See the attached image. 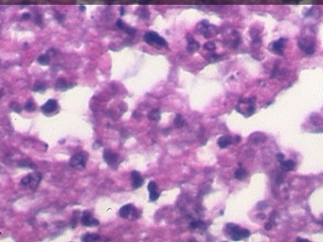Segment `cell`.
<instances>
[{
    "mask_svg": "<svg viewBox=\"0 0 323 242\" xmlns=\"http://www.w3.org/2000/svg\"><path fill=\"white\" fill-rule=\"evenodd\" d=\"M88 160V154L85 151H81L74 154V155L70 158L69 165L71 167L77 170H84L86 167V163Z\"/></svg>",
    "mask_w": 323,
    "mask_h": 242,
    "instance_id": "1",
    "label": "cell"
},
{
    "mask_svg": "<svg viewBox=\"0 0 323 242\" xmlns=\"http://www.w3.org/2000/svg\"><path fill=\"white\" fill-rule=\"evenodd\" d=\"M143 39H144V41L148 45L156 46V48H166L168 45L167 42L162 36H160L159 34H157L156 32H153V31L146 32L144 34V36H143Z\"/></svg>",
    "mask_w": 323,
    "mask_h": 242,
    "instance_id": "2",
    "label": "cell"
},
{
    "mask_svg": "<svg viewBox=\"0 0 323 242\" xmlns=\"http://www.w3.org/2000/svg\"><path fill=\"white\" fill-rule=\"evenodd\" d=\"M41 180H42V174L39 172H35L24 177L21 180V184L24 186H29L32 189H35L39 185Z\"/></svg>",
    "mask_w": 323,
    "mask_h": 242,
    "instance_id": "3",
    "label": "cell"
},
{
    "mask_svg": "<svg viewBox=\"0 0 323 242\" xmlns=\"http://www.w3.org/2000/svg\"><path fill=\"white\" fill-rule=\"evenodd\" d=\"M298 45L307 55H312L315 52V42L310 37H300L298 41Z\"/></svg>",
    "mask_w": 323,
    "mask_h": 242,
    "instance_id": "4",
    "label": "cell"
},
{
    "mask_svg": "<svg viewBox=\"0 0 323 242\" xmlns=\"http://www.w3.org/2000/svg\"><path fill=\"white\" fill-rule=\"evenodd\" d=\"M198 27L200 28V31L199 32L201 33L205 38L208 39L214 34L215 27L209 24V22L208 21V20H202V21L199 23Z\"/></svg>",
    "mask_w": 323,
    "mask_h": 242,
    "instance_id": "5",
    "label": "cell"
},
{
    "mask_svg": "<svg viewBox=\"0 0 323 242\" xmlns=\"http://www.w3.org/2000/svg\"><path fill=\"white\" fill-rule=\"evenodd\" d=\"M225 231H227V233L231 236V238L233 240H240V239L244 238L243 233H242L243 229H241L239 226L235 225L233 223H228L225 225Z\"/></svg>",
    "mask_w": 323,
    "mask_h": 242,
    "instance_id": "6",
    "label": "cell"
},
{
    "mask_svg": "<svg viewBox=\"0 0 323 242\" xmlns=\"http://www.w3.org/2000/svg\"><path fill=\"white\" fill-rule=\"evenodd\" d=\"M286 43H287L286 38H280L279 40L274 41V42L270 45V49L272 50L275 54L283 55Z\"/></svg>",
    "mask_w": 323,
    "mask_h": 242,
    "instance_id": "7",
    "label": "cell"
},
{
    "mask_svg": "<svg viewBox=\"0 0 323 242\" xmlns=\"http://www.w3.org/2000/svg\"><path fill=\"white\" fill-rule=\"evenodd\" d=\"M81 223L87 227H92V226H98L100 224L99 220L96 219L93 215L89 211H84L83 213V218H81Z\"/></svg>",
    "mask_w": 323,
    "mask_h": 242,
    "instance_id": "8",
    "label": "cell"
},
{
    "mask_svg": "<svg viewBox=\"0 0 323 242\" xmlns=\"http://www.w3.org/2000/svg\"><path fill=\"white\" fill-rule=\"evenodd\" d=\"M58 108V102L55 99H48L46 103L41 107V110L44 113V114H51L56 111V109Z\"/></svg>",
    "mask_w": 323,
    "mask_h": 242,
    "instance_id": "9",
    "label": "cell"
},
{
    "mask_svg": "<svg viewBox=\"0 0 323 242\" xmlns=\"http://www.w3.org/2000/svg\"><path fill=\"white\" fill-rule=\"evenodd\" d=\"M104 159L106 164H108L109 166H113L119 161V155L109 150H105L104 151Z\"/></svg>",
    "mask_w": 323,
    "mask_h": 242,
    "instance_id": "10",
    "label": "cell"
},
{
    "mask_svg": "<svg viewBox=\"0 0 323 242\" xmlns=\"http://www.w3.org/2000/svg\"><path fill=\"white\" fill-rule=\"evenodd\" d=\"M131 179H132V186H133V188H135V189H137V188H139L140 186H142L143 182H144V180H143L141 174L138 171H136V170L132 171Z\"/></svg>",
    "mask_w": 323,
    "mask_h": 242,
    "instance_id": "11",
    "label": "cell"
},
{
    "mask_svg": "<svg viewBox=\"0 0 323 242\" xmlns=\"http://www.w3.org/2000/svg\"><path fill=\"white\" fill-rule=\"evenodd\" d=\"M148 190H149L150 193V200L151 202H156L160 196V192L157 190V185L156 182L151 181L148 184Z\"/></svg>",
    "mask_w": 323,
    "mask_h": 242,
    "instance_id": "12",
    "label": "cell"
},
{
    "mask_svg": "<svg viewBox=\"0 0 323 242\" xmlns=\"http://www.w3.org/2000/svg\"><path fill=\"white\" fill-rule=\"evenodd\" d=\"M187 43H188L187 50H188V52H189V53L195 52V51H197L199 49V48H200V44L191 35L187 36Z\"/></svg>",
    "mask_w": 323,
    "mask_h": 242,
    "instance_id": "13",
    "label": "cell"
},
{
    "mask_svg": "<svg viewBox=\"0 0 323 242\" xmlns=\"http://www.w3.org/2000/svg\"><path fill=\"white\" fill-rule=\"evenodd\" d=\"M75 86V84H69L68 81H66L64 79H59L57 80V82H56L55 84V89L57 91H62V92H65L68 89H70V88H73V87Z\"/></svg>",
    "mask_w": 323,
    "mask_h": 242,
    "instance_id": "14",
    "label": "cell"
},
{
    "mask_svg": "<svg viewBox=\"0 0 323 242\" xmlns=\"http://www.w3.org/2000/svg\"><path fill=\"white\" fill-rule=\"evenodd\" d=\"M117 28H119L120 29H121V30H123V31H125L127 34H129V35H134L135 33H136V31H137V30L135 29H133V28H131V27H129V26H128V25H126L123 21H122V20H120V19H119V20H117Z\"/></svg>",
    "mask_w": 323,
    "mask_h": 242,
    "instance_id": "15",
    "label": "cell"
},
{
    "mask_svg": "<svg viewBox=\"0 0 323 242\" xmlns=\"http://www.w3.org/2000/svg\"><path fill=\"white\" fill-rule=\"evenodd\" d=\"M249 140L255 145H258V144H261L266 140V136L261 132H254L250 135Z\"/></svg>",
    "mask_w": 323,
    "mask_h": 242,
    "instance_id": "16",
    "label": "cell"
},
{
    "mask_svg": "<svg viewBox=\"0 0 323 242\" xmlns=\"http://www.w3.org/2000/svg\"><path fill=\"white\" fill-rule=\"evenodd\" d=\"M133 210H134V206L133 204L129 203L126 204L124 206H122L120 210V216L122 219H127L129 217V215H131L133 213Z\"/></svg>",
    "mask_w": 323,
    "mask_h": 242,
    "instance_id": "17",
    "label": "cell"
},
{
    "mask_svg": "<svg viewBox=\"0 0 323 242\" xmlns=\"http://www.w3.org/2000/svg\"><path fill=\"white\" fill-rule=\"evenodd\" d=\"M217 143H218V146L221 148H225L232 143V139L229 136H222L218 139Z\"/></svg>",
    "mask_w": 323,
    "mask_h": 242,
    "instance_id": "18",
    "label": "cell"
},
{
    "mask_svg": "<svg viewBox=\"0 0 323 242\" xmlns=\"http://www.w3.org/2000/svg\"><path fill=\"white\" fill-rule=\"evenodd\" d=\"M101 239V236L98 234H86L83 238H81V241L84 242H89V241H98Z\"/></svg>",
    "mask_w": 323,
    "mask_h": 242,
    "instance_id": "19",
    "label": "cell"
},
{
    "mask_svg": "<svg viewBox=\"0 0 323 242\" xmlns=\"http://www.w3.org/2000/svg\"><path fill=\"white\" fill-rule=\"evenodd\" d=\"M296 167V164L291 161V160H287V161H283L281 162V168L283 169L284 171H291L293 170Z\"/></svg>",
    "mask_w": 323,
    "mask_h": 242,
    "instance_id": "20",
    "label": "cell"
},
{
    "mask_svg": "<svg viewBox=\"0 0 323 242\" xmlns=\"http://www.w3.org/2000/svg\"><path fill=\"white\" fill-rule=\"evenodd\" d=\"M148 118L153 121H159L160 120V111L157 109L152 110L149 114H148Z\"/></svg>",
    "mask_w": 323,
    "mask_h": 242,
    "instance_id": "21",
    "label": "cell"
},
{
    "mask_svg": "<svg viewBox=\"0 0 323 242\" xmlns=\"http://www.w3.org/2000/svg\"><path fill=\"white\" fill-rule=\"evenodd\" d=\"M38 63L41 64V65H48L49 63H50V60H49V55L47 53V54H43V55H40L38 59Z\"/></svg>",
    "mask_w": 323,
    "mask_h": 242,
    "instance_id": "22",
    "label": "cell"
},
{
    "mask_svg": "<svg viewBox=\"0 0 323 242\" xmlns=\"http://www.w3.org/2000/svg\"><path fill=\"white\" fill-rule=\"evenodd\" d=\"M317 12H319V9L316 7H311L310 9H307L304 12V17L305 18L315 17V15H316Z\"/></svg>",
    "mask_w": 323,
    "mask_h": 242,
    "instance_id": "23",
    "label": "cell"
},
{
    "mask_svg": "<svg viewBox=\"0 0 323 242\" xmlns=\"http://www.w3.org/2000/svg\"><path fill=\"white\" fill-rule=\"evenodd\" d=\"M185 125V119L180 114H177L175 118H174V126L176 128H181Z\"/></svg>",
    "mask_w": 323,
    "mask_h": 242,
    "instance_id": "24",
    "label": "cell"
},
{
    "mask_svg": "<svg viewBox=\"0 0 323 242\" xmlns=\"http://www.w3.org/2000/svg\"><path fill=\"white\" fill-rule=\"evenodd\" d=\"M18 166H19L20 167H27V168H32V169H34L35 167H36L34 164H32V162H29V160L20 161V162L18 163Z\"/></svg>",
    "mask_w": 323,
    "mask_h": 242,
    "instance_id": "25",
    "label": "cell"
},
{
    "mask_svg": "<svg viewBox=\"0 0 323 242\" xmlns=\"http://www.w3.org/2000/svg\"><path fill=\"white\" fill-rule=\"evenodd\" d=\"M24 108H25V110L28 111V112H33L35 110V104H34V102L32 99H29V100H28L27 102H26Z\"/></svg>",
    "mask_w": 323,
    "mask_h": 242,
    "instance_id": "26",
    "label": "cell"
},
{
    "mask_svg": "<svg viewBox=\"0 0 323 242\" xmlns=\"http://www.w3.org/2000/svg\"><path fill=\"white\" fill-rule=\"evenodd\" d=\"M245 175H247V173H245V171L244 170L243 168H239L237 169L236 171H235L234 173V177L236 178L237 180H242L245 177Z\"/></svg>",
    "mask_w": 323,
    "mask_h": 242,
    "instance_id": "27",
    "label": "cell"
},
{
    "mask_svg": "<svg viewBox=\"0 0 323 242\" xmlns=\"http://www.w3.org/2000/svg\"><path fill=\"white\" fill-rule=\"evenodd\" d=\"M46 88H47V86H46V84L43 83V82H36V83H35L34 86H33V91H35V92H43Z\"/></svg>",
    "mask_w": 323,
    "mask_h": 242,
    "instance_id": "28",
    "label": "cell"
},
{
    "mask_svg": "<svg viewBox=\"0 0 323 242\" xmlns=\"http://www.w3.org/2000/svg\"><path fill=\"white\" fill-rule=\"evenodd\" d=\"M215 48H216V46H215V44L212 43V42H208V43H206L204 45V48L206 50H208V51H213L215 49Z\"/></svg>",
    "mask_w": 323,
    "mask_h": 242,
    "instance_id": "29",
    "label": "cell"
},
{
    "mask_svg": "<svg viewBox=\"0 0 323 242\" xmlns=\"http://www.w3.org/2000/svg\"><path fill=\"white\" fill-rule=\"evenodd\" d=\"M11 108H12V110L13 112L17 113V114H20V113H21V111H22V108L20 107V106L16 103V102H12V103L11 104Z\"/></svg>",
    "mask_w": 323,
    "mask_h": 242,
    "instance_id": "30",
    "label": "cell"
},
{
    "mask_svg": "<svg viewBox=\"0 0 323 242\" xmlns=\"http://www.w3.org/2000/svg\"><path fill=\"white\" fill-rule=\"evenodd\" d=\"M208 60H209V61H211V63H215V61H218L220 60V56L217 54H211L208 57Z\"/></svg>",
    "mask_w": 323,
    "mask_h": 242,
    "instance_id": "31",
    "label": "cell"
},
{
    "mask_svg": "<svg viewBox=\"0 0 323 242\" xmlns=\"http://www.w3.org/2000/svg\"><path fill=\"white\" fill-rule=\"evenodd\" d=\"M54 17L57 19V21H58L59 23H63V22L65 21V16H64L63 14H61V13L56 12L55 15H54Z\"/></svg>",
    "mask_w": 323,
    "mask_h": 242,
    "instance_id": "32",
    "label": "cell"
},
{
    "mask_svg": "<svg viewBox=\"0 0 323 242\" xmlns=\"http://www.w3.org/2000/svg\"><path fill=\"white\" fill-rule=\"evenodd\" d=\"M202 224L201 221H192V222L191 223V228L192 229H197L200 227V225Z\"/></svg>",
    "mask_w": 323,
    "mask_h": 242,
    "instance_id": "33",
    "label": "cell"
},
{
    "mask_svg": "<svg viewBox=\"0 0 323 242\" xmlns=\"http://www.w3.org/2000/svg\"><path fill=\"white\" fill-rule=\"evenodd\" d=\"M35 22H36L37 25L42 26V17H41V15L39 13L36 14V16H35Z\"/></svg>",
    "mask_w": 323,
    "mask_h": 242,
    "instance_id": "34",
    "label": "cell"
},
{
    "mask_svg": "<svg viewBox=\"0 0 323 242\" xmlns=\"http://www.w3.org/2000/svg\"><path fill=\"white\" fill-rule=\"evenodd\" d=\"M254 112H255V107H254V105H253V104H250V106L248 107V115L251 116L252 114H254Z\"/></svg>",
    "mask_w": 323,
    "mask_h": 242,
    "instance_id": "35",
    "label": "cell"
},
{
    "mask_svg": "<svg viewBox=\"0 0 323 242\" xmlns=\"http://www.w3.org/2000/svg\"><path fill=\"white\" fill-rule=\"evenodd\" d=\"M258 207H259V209H261V210H263V209H264V208L267 207V204H266V203H264V202L260 203H259V205H258Z\"/></svg>",
    "mask_w": 323,
    "mask_h": 242,
    "instance_id": "36",
    "label": "cell"
},
{
    "mask_svg": "<svg viewBox=\"0 0 323 242\" xmlns=\"http://www.w3.org/2000/svg\"><path fill=\"white\" fill-rule=\"evenodd\" d=\"M277 159H278L280 162H283L284 160V155H283V154H281V153L277 154Z\"/></svg>",
    "mask_w": 323,
    "mask_h": 242,
    "instance_id": "37",
    "label": "cell"
},
{
    "mask_svg": "<svg viewBox=\"0 0 323 242\" xmlns=\"http://www.w3.org/2000/svg\"><path fill=\"white\" fill-rule=\"evenodd\" d=\"M22 18H23V20H29V19L30 18V13H29V12H25V13H23Z\"/></svg>",
    "mask_w": 323,
    "mask_h": 242,
    "instance_id": "38",
    "label": "cell"
},
{
    "mask_svg": "<svg viewBox=\"0 0 323 242\" xmlns=\"http://www.w3.org/2000/svg\"><path fill=\"white\" fill-rule=\"evenodd\" d=\"M264 229L265 230H271V229H272V224H271L270 222H267L264 225Z\"/></svg>",
    "mask_w": 323,
    "mask_h": 242,
    "instance_id": "39",
    "label": "cell"
},
{
    "mask_svg": "<svg viewBox=\"0 0 323 242\" xmlns=\"http://www.w3.org/2000/svg\"><path fill=\"white\" fill-rule=\"evenodd\" d=\"M120 15H123V14H124V7H120Z\"/></svg>",
    "mask_w": 323,
    "mask_h": 242,
    "instance_id": "40",
    "label": "cell"
},
{
    "mask_svg": "<svg viewBox=\"0 0 323 242\" xmlns=\"http://www.w3.org/2000/svg\"><path fill=\"white\" fill-rule=\"evenodd\" d=\"M80 10L81 12H84L85 11V6H80Z\"/></svg>",
    "mask_w": 323,
    "mask_h": 242,
    "instance_id": "41",
    "label": "cell"
},
{
    "mask_svg": "<svg viewBox=\"0 0 323 242\" xmlns=\"http://www.w3.org/2000/svg\"><path fill=\"white\" fill-rule=\"evenodd\" d=\"M241 140V137L240 136H236L235 137V142H239Z\"/></svg>",
    "mask_w": 323,
    "mask_h": 242,
    "instance_id": "42",
    "label": "cell"
},
{
    "mask_svg": "<svg viewBox=\"0 0 323 242\" xmlns=\"http://www.w3.org/2000/svg\"><path fill=\"white\" fill-rule=\"evenodd\" d=\"M298 240H299V241H308V240H307V239H303V238H298Z\"/></svg>",
    "mask_w": 323,
    "mask_h": 242,
    "instance_id": "43",
    "label": "cell"
}]
</instances>
